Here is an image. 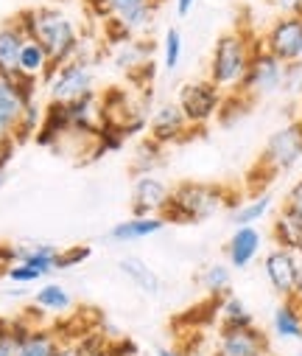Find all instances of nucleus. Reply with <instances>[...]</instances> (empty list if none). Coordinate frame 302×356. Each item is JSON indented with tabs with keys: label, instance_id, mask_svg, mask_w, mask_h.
Segmentation results:
<instances>
[{
	"label": "nucleus",
	"instance_id": "473e14b6",
	"mask_svg": "<svg viewBox=\"0 0 302 356\" xmlns=\"http://www.w3.org/2000/svg\"><path fill=\"white\" fill-rule=\"evenodd\" d=\"M283 93L302 99V62H288L283 73Z\"/></svg>",
	"mask_w": 302,
	"mask_h": 356
},
{
	"label": "nucleus",
	"instance_id": "2eb2a0df",
	"mask_svg": "<svg viewBox=\"0 0 302 356\" xmlns=\"http://www.w3.org/2000/svg\"><path fill=\"white\" fill-rule=\"evenodd\" d=\"M271 241H274V247L302 255V213L283 205L271 222Z\"/></svg>",
	"mask_w": 302,
	"mask_h": 356
},
{
	"label": "nucleus",
	"instance_id": "423d86ee",
	"mask_svg": "<svg viewBox=\"0 0 302 356\" xmlns=\"http://www.w3.org/2000/svg\"><path fill=\"white\" fill-rule=\"evenodd\" d=\"M92 81H95V73L87 59H67L62 65H53L51 76L45 79L48 99L56 104L78 102L92 93Z\"/></svg>",
	"mask_w": 302,
	"mask_h": 356
},
{
	"label": "nucleus",
	"instance_id": "a18cd8bd",
	"mask_svg": "<svg viewBox=\"0 0 302 356\" xmlns=\"http://www.w3.org/2000/svg\"><path fill=\"white\" fill-rule=\"evenodd\" d=\"M299 121H302V102H299Z\"/></svg>",
	"mask_w": 302,
	"mask_h": 356
},
{
	"label": "nucleus",
	"instance_id": "9b49d317",
	"mask_svg": "<svg viewBox=\"0 0 302 356\" xmlns=\"http://www.w3.org/2000/svg\"><path fill=\"white\" fill-rule=\"evenodd\" d=\"M171 200V186L157 174H137L132 188V213L135 216H162Z\"/></svg>",
	"mask_w": 302,
	"mask_h": 356
},
{
	"label": "nucleus",
	"instance_id": "aec40b11",
	"mask_svg": "<svg viewBox=\"0 0 302 356\" xmlns=\"http://www.w3.org/2000/svg\"><path fill=\"white\" fill-rule=\"evenodd\" d=\"M118 270L124 273V278L129 281V284H135L143 295H160V289H162V284H160V275L151 270V266L143 261V258H135V255H129V258H121V264H118Z\"/></svg>",
	"mask_w": 302,
	"mask_h": 356
},
{
	"label": "nucleus",
	"instance_id": "09e8293b",
	"mask_svg": "<svg viewBox=\"0 0 302 356\" xmlns=\"http://www.w3.org/2000/svg\"><path fill=\"white\" fill-rule=\"evenodd\" d=\"M299 62H302V56H299Z\"/></svg>",
	"mask_w": 302,
	"mask_h": 356
},
{
	"label": "nucleus",
	"instance_id": "c03bdc74",
	"mask_svg": "<svg viewBox=\"0 0 302 356\" xmlns=\"http://www.w3.org/2000/svg\"><path fill=\"white\" fill-rule=\"evenodd\" d=\"M3 331H6V320H0V337H3Z\"/></svg>",
	"mask_w": 302,
	"mask_h": 356
},
{
	"label": "nucleus",
	"instance_id": "e433bc0d",
	"mask_svg": "<svg viewBox=\"0 0 302 356\" xmlns=\"http://www.w3.org/2000/svg\"><path fill=\"white\" fill-rule=\"evenodd\" d=\"M285 205L294 208L296 213H302V180H296V183L288 188V194H285Z\"/></svg>",
	"mask_w": 302,
	"mask_h": 356
},
{
	"label": "nucleus",
	"instance_id": "393cba45",
	"mask_svg": "<svg viewBox=\"0 0 302 356\" xmlns=\"http://www.w3.org/2000/svg\"><path fill=\"white\" fill-rule=\"evenodd\" d=\"M269 211H271V194L263 191V194H255V197L238 202V205L233 208V222H235V227L258 225Z\"/></svg>",
	"mask_w": 302,
	"mask_h": 356
},
{
	"label": "nucleus",
	"instance_id": "de8ad7c7",
	"mask_svg": "<svg viewBox=\"0 0 302 356\" xmlns=\"http://www.w3.org/2000/svg\"><path fill=\"white\" fill-rule=\"evenodd\" d=\"M296 356H302V350H299V353H296Z\"/></svg>",
	"mask_w": 302,
	"mask_h": 356
},
{
	"label": "nucleus",
	"instance_id": "0eeeda50",
	"mask_svg": "<svg viewBox=\"0 0 302 356\" xmlns=\"http://www.w3.org/2000/svg\"><path fill=\"white\" fill-rule=\"evenodd\" d=\"M221 102H224V90H219L210 79H196V81L182 84L176 96V104L193 129H201L205 124H210L219 115Z\"/></svg>",
	"mask_w": 302,
	"mask_h": 356
},
{
	"label": "nucleus",
	"instance_id": "f257e3e1",
	"mask_svg": "<svg viewBox=\"0 0 302 356\" xmlns=\"http://www.w3.org/2000/svg\"><path fill=\"white\" fill-rule=\"evenodd\" d=\"M15 20L28 40H37L51 54L53 65L76 59L78 45H81V34H78V26L62 9H51V6L23 9V12H17Z\"/></svg>",
	"mask_w": 302,
	"mask_h": 356
},
{
	"label": "nucleus",
	"instance_id": "9d476101",
	"mask_svg": "<svg viewBox=\"0 0 302 356\" xmlns=\"http://www.w3.org/2000/svg\"><path fill=\"white\" fill-rule=\"evenodd\" d=\"M299 258L296 252L291 250H283V247H274L266 252L263 258V273H266V281L271 284V289L285 300V298H294V289H296V278H299Z\"/></svg>",
	"mask_w": 302,
	"mask_h": 356
},
{
	"label": "nucleus",
	"instance_id": "72a5a7b5",
	"mask_svg": "<svg viewBox=\"0 0 302 356\" xmlns=\"http://www.w3.org/2000/svg\"><path fill=\"white\" fill-rule=\"evenodd\" d=\"M17 124H20V113H15V110H9V107L0 104V143L15 140Z\"/></svg>",
	"mask_w": 302,
	"mask_h": 356
},
{
	"label": "nucleus",
	"instance_id": "f3484780",
	"mask_svg": "<svg viewBox=\"0 0 302 356\" xmlns=\"http://www.w3.org/2000/svg\"><path fill=\"white\" fill-rule=\"evenodd\" d=\"M151 54H154V42H149L146 37H129L115 48V65L126 73H137L151 65Z\"/></svg>",
	"mask_w": 302,
	"mask_h": 356
},
{
	"label": "nucleus",
	"instance_id": "f03ea898",
	"mask_svg": "<svg viewBox=\"0 0 302 356\" xmlns=\"http://www.w3.org/2000/svg\"><path fill=\"white\" fill-rule=\"evenodd\" d=\"M241 200L216 183H179L171 188V200L162 211V219L171 225H196L216 216L224 208H235Z\"/></svg>",
	"mask_w": 302,
	"mask_h": 356
},
{
	"label": "nucleus",
	"instance_id": "49530a36",
	"mask_svg": "<svg viewBox=\"0 0 302 356\" xmlns=\"http://www.w3.org/2000/svg\"><path fill=\"white\" fill-rule=\"evenodd\" d=\"M213 356H224V353H219V350H216V353H213Z\"/></svg>",
	"mask_w": 302,
	"mask_h": 356
},
{
	"label": "nucleus",
	"instance_id": "37998d69",
	"mask_svg": "<svg viewBox=\"0 0 302 356\" xmlns=\"http://www.w3.org/2000/svg\"><path fill=\"white\" fill-rule=\"evenodd\" d=\"M294 298L302 303V264H299V278H296V289H294Z\"/></svg>",
	"mask_w": 302,
	"mask_h": 356
},
{
	"label": "nucleus",
	"instance_id": "a19ab883",
	"mask_svg": "<svg viewBox=\"0 0 302 356\" xmlns=\"http://www.w3.org/2000/svg\"><path fill=\"white\" fill-rule=\"evenodd\" d=\"M87 356H124V350H118V348L107 345V348H101V350H95V353H87Z\"/></svg>",
	"mask_w": 302,
	"mask_h": 356
},
{
	"label": "nucleus",
	"instance_id": "7c9ffc66",
	"mask_svg": "<svg viewBox=\"0 0 302 356\" xmlns=\"http://www.w3.org/2000/svg\"><path fill=\"white\" fill-rule=\"evenodd\" d=\"M3 275L12 281V284H17V286H26V284H37L40 278H45L37 266H31V264H23V261H15L12 266H6L3 270Z\"/></svg>",
	"mask_w": 302,
	"mask_h": 356
},
{
	"label": "nucleus",
	"instance_id": "39448f33",
	"mask_svg": "<svg viewBox=\"0 0 302 356\" xmlns=\"http://www.w3.org/2000/svg\"><path fill=\"white\" fill-rule=\"evenodd\" d=\"M299 160H302V121L296 118V121L280 127L266 140L255 171H263L266 180H271V177H277L283 171H291Z\"/></svg>",
	"mask_w": 302,
	"mask_h": 356
},
{
	"label": "nucleus",
	"instance_id": "412c9836",
	"mask_svg": "<svg viewBox=\"0 0 302 356\" xmlns=\"http://www.w3.org/2000/svg\"><path fill=\"white\" fill-rule=\"evenodd\" d=\"M53 70V59L51 54L37 42V40H28L23 42V51H20V73L28 76V79H37V81H45Z\"/></svg>",
	"mask_w": 302,
	"mask_h": 356
},
{
	"label": "nucleus",
	"instance_id": "a878e982",
	"mask_svg": "<svg viewBox=\"0 0 302 356\" xmlns=\"http://www.w3.org/2000/svg\"><path fill=\"white\" fill-rule=\"evenodd\" d=\"M62 337L51 328H31L20 345V356H56Z\"/></svg>",
	"mask_w": 302,
	"mask_h": 356
},
{
	"label": "nucleus",
	"instance_id": "5701e85b",
	"mask_svg": "<svg viewBox=\"0 0 302 356\" xmlns=\"http://www.w3.org/2000/svg\"><path fill=\"white\" fill-rule=\"evenodd\" d=\"M216 317L221 320V328H244V325H255L252 312H249L246 303H244L238 295H233V292L224 295V298H219Z\"/></svg>",
	"mask_w": 302,
	"mask_h": 356
},
{
	"label": "nucleus",
	"instance_id": "6ab92c4d",
	"mask_svg": "<svg viewBox=\"0 0 302 356\" xmlns=\"http://www.w3.org/2000/svg\"><path fill=\"white\" fill-rule=\"evenodd\" d=\"M271 331L280 339H302V303L296 298H285L274 309Z\"/></svg>",
	"mask_w": 302,
	"mask_h": 356
},
{
	"label": "nucleus",
	"instance_id": "1a4fd4ad",
	"mask_svg": "<svg viewBox=\"0 0 302 356\" xmlns=\"http://www.w3.org/2000/svg\"><path fill=\"white\" fill-rule=\"evenodd\" d=\"M260 45L285 65L299 62V56H302V15H280L260 37Z\"/></svg>",
	"mask_w": 302,
	"mask_h": 356
},
{
	"label": "nucleus",
	"instance_id": "b1692460",
	"mask_svg": "<svg viewBox=\"0 0 302 356\" xmlns=\"http://www.w3.org/2000/svg\"><path fill=\"white\" fill-rule=\"evenodd\" d=\"M199 284L213 300L224 298L233 292V266L230 264H210L205 266V273L199 275Z\"/></svg>",
	"mask_w": 302,
	"mask_h": 356
},
{
	"label": "nucleus",
	"instance_id": "6e6552de",
	"mask_svg": "<svg viewBox=\"0 0 302 356\" xmlns=\"http://www.w3.org/2000/svg\"><path fill=\"white\" fill-rule=\"evenodd\" d=\"M283 73H285V62H280L274 54H269L258 42L238 93H244L246 99H263V96L283 93Z\"/></svg>",
	"mask_w": 302,
	"mask_h": 356
},
{
	"label": "nucleus",
	"instance_id": "c9c22d12",
	"mask_svg": "<svg viewBox=\"0 0 302 356\" xmlns=\"http://www.w3.org/2000/svg\"><path fill=\"white\" fill-rule=\"evenodd\" d=\"M15 140H9V143H0V186L6 183V165H9V160H12V154H15Z\"/></svg>",
	"mask_w": 302,
	"mask_h": 356
},
{
	"label": "nucleus",
	"instance_id": "4c0bfd02",
	"mask_svg": "<svg viewBox=\"0 0 302 356\" xmlns=\"http://www.w3.org/2000/svg\"><path fill=\"white\" fill-rule=\"evenodd\" d=\"M280 15H302V0H269Z\"/></svg>",
	"mask_w": 302,
	"mask_h": 356
},
{
	"label": "nucleus",
	"instance_id": "bb28decb",
	"mask_svg": "<svg viewBox=\"0 0 302 356\" xmlns=\"http://www.w3.org/2000/svg\"><path fill=\"white\" fill-rule=\"evenodd\" d=\"M34 306L42 312H67L73 306V298L62 284H45L34 292Z\"/></svg>",
	"mask_w": 302,
	"mask_h": 356
},
{
	"label": "nucleus",
	"instance_id": "f704fd0d",
	"mask_svg": "<svg viewBox=\"0 0 302 356\" xmlns=\"http://www.w3.org/2000/svg\"><path fill=\"white\" fill-rule=\"evenodd\" d=\"M78 337H81V334H78ZM78 337H65V339L59 342V348H56V356H87Z\"/></svg>",
	"mask_w": 302,
	"mask_h": 356
},
{
	"label": "nucleus",
	"instance_id": "4be33fe9",
	"mask_svg": "<svg viewBox=\"0 0 302 356\" xmlns=\"http://www.w3.org/2000/svg\"><path fill=\"white\" fill-rule=\"evenodd\" d=\"M59 252L62 250L53 247V244H23V247H17V261L37 266V270L48 278V275H53L59 270V266H56Z\"/></svg>",
	"mask_w": 302,
	"mask_h": 356
},
{
	"label": "nucleus",
	"instance_id": "dca6fc26",
	"mask_svg": "<svg viewBox=\"0 0 302 356\" xmlns=\"http://www.w3.org/2000/svg\"><path fill=\"white\" fill-rule=\"evenodd\" d=\"M26 34L17 26V20H9L0 26V76H17L20 73V51H23Z\"/></svg>",
	"mask_w": 302,
	"mask_h": 356
},
{
	"label": "nucleus",
	"instance_id": "7ed1b4c3",
	"mask_svg": "<svg viewBox=\"0 0 302 356\" xmlns=\"http://www.w3.org/2000/svg\"><path fill=\"white\" fill-rule=\"evenodd\" d=\"M258 42L260 40H255L246 29H233L216 40V48L210 54L208 79L219 87V90H230V93L238 90L246 70H249V62H252Z\"/></svg>",
	"mask_w": 302,
	"mask_h": 356
},
{
	"label": "nucleus",
	"instance_id": "4468645a",
	"mask_svg": "<svg viewBox=\"0 0 302 356\" xmlns=\"http://www.w3.org/2000/svg\"><path fill=\"white\" fill-rule=\"evenodd\" d=\"M260 244H263V236L255 225L235 227V233L227 241V261H230L233 270H246V266L258 258Z\"/></svg>",
	"mask_w": 302,
	"mask_h": 356
},
{
	"label": "nucleus",
	"instance_id": "cd10ccee",
	"mask_svg": "<svg viewBox=\"0 0 302 356\" xmlns=\"http://www.w3.org/2000/svg\"><path fill=\"white\" fill-rule=\"evenodd\" d=\"M34 325H28L23 317L20 320H6V331L0 337V356H20V345L28 337Z\"/></svg>",
	"mask_w": 302,
	"mask_h": 356
},
{
	"label": "nucleus",
	"instance_id": "c756f323",
	"mask_svg": "<svg viewBox=\"0 0 302 356\" xmlns=\"http://www.w3.org/2000/svg\"><path fill=\"white\" fill-rule=\"evenodd\" d=\"M182 48H185V42H182L179 29H168L165 37H162V67H165L168 73H174V70L179 67V62H182Z\"/></svg>",
	"mask_w": 302,
	"mask_h": 356
},
{
	"label": "nucleus",
	"instance_id": "2f4dec72",
	"mask_svg": "<svg viewBox=\"0 0 302 356\" xmlns=\"http://www.w3.org/2000/svg\"><path fill=\"white\" fill-rule=\"evenodd\" d=\"M90 255H92V247H90V244H76V247H67V250L59 252L56 266H59V270H70V266L84 264Z\"/></svg>",
	"mask_w": 302,
	"mask_h": 356
},
{
	"label": "nucleus",
	"instance_id": "ea45409f",
	"mask_svg": "<svg viewBox=\"0 0 302 356\" xmlns=\"http://www.w3.org/2000/svg\"><path fill=\"white\" fill-rule=\"evenodd\" d=\"M174 6H176V15L179 17H187L193 12V6H196V0H174Z\"/></svg>",
	"mask_w": 302,
	"mask_h": 356
},
{
	"label": "nucleus",
	"instance_id": "79ce46f5",
	"mask_svg": "<svg viewBox=\"0 0 302 356\" xmlns=\"http://www.w3.org/2000/svg\"><path fill=\"white\" fill-rule=\"evenodd\" d=\"M157 356H190V353H185V350H179V348H157Z\"/></svg>",
	"mask_w": 302,
	"mask_h": 356
},
{
	"label": "nucleus",
	"instance_id": "a211bd4d",
	"mask_svg": "<svg viewBox=\"0 0 302 356\" xmlns=\"http://www.w3.org/2000/svg\"><path fill=\"white\" fill-rule=\"evenodd\" d=\"M168 222L162 216H132L121 225H115L110 230V241H121V244H129V241H140V238H149V236H157Z\"/></svg>",
	"mask_w": 302,
	"mask_h": 356
},
{
	"label": "nucleus",
	"instance_id": "f8f14e48",
	"mask_svg": "<svg viewBox=\"0 0 302 356\" xmlns=\"http://www.w3.org/2000/svg\"><path fill=\"white\" fill-rule=\"evenodd\" d=\"M149 132H151V140L160 143V146H168V143H179L185 140L193 127L187 124L185 113L179 110V104L168 102V104H160L151 118H149Z\"/></svg>",
	"mask_w": 302,
	"mask_h": 356
},
{
	"label": "nucleus",
	"instance_id": "58836bf2",
	"mask_svg": "<svg viewBox=\"0 0 302 356\" xmlns=\"http://www.w3.org/2000/svg\"><path fill=\"white\" fill-rule=\"evenodd\" d=\"M17 261V247H12V244H0V266H12Z\"/></svg>",
	"mask_w": 302,
	"mask_h": 356
},
{
	"label": "nucleus",
	"instance_id": "20e7f679",
	"mask_svg": "<svg viewBox=\"0 0 302 356\" xmlns=\"http://www.w3.org/2000/svg\"><path fill=\"white\" fill-rule=\"evenodd\" d=\"M160 3L162 0H90V6L110 23V40L115 45L129 37H146Z\"/></svg>",
	"mask_w": 302,
	"mask_h": 356
},
{
	"label": "nucleus",
	"instance_id": "c85d7f7f",
	"mask_svg": "<svg viewBox=\"0 0 302 356\" xmlns=\"http://www.w3.org/2000/svg\"><path fill=\"white\" fill-rule=\"evenodd\" d=\"M42 121H45V110L37 104V99H34V102H28V104H26V110H23V115H20V124H17V135H15V143H23V140L34 138V135L40 132Z\"/></svg>",
	"mask_w": 302,
	"mask_h": 356
},
{
	"label": "nucleus",
	"instance_id": "ddd939ff",
	"mask_svg": "<svg viewBox=\"0 0 302 356\" xmlns=\"http://www.w3.org/2000/svg\"><path fill=\"white\" fill-rule=\"evenodd\" d=\"M219 353H224V356H269V337L258 325L221 328L219 331Z\"/></svg>",
	"mask_w": 302,
	"mask_h": 356
}]
</instances>
